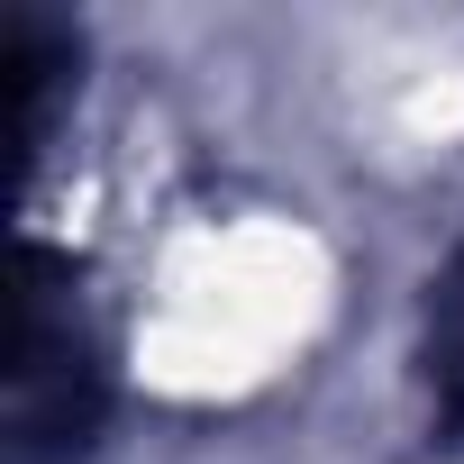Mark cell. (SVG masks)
I'll list each match as a JSON object with an SVG mask.
<instances>
[{"label": "cell", "mask_w": 464, "mask_h": 464, "mask_svg": "<svg viewBox=\"0 0 464 464\" xmlns=\"http://www.w3.org/2000/svg\"><path fill=\"white\" fill-rule=\"evenodd\" d=\"M110 419V337L73 256L19 237L10 256V346H0V455L82 464Z\"/></svg>", "instance_id": "cell-1"}, {"label": "cell", "mask_w": 464, "mask_h": 464, "mask_svg": "<svg viewBox=\"0 0 464 464\" xmlns=\"http://www.w3.org/2000/svg\"><path fill=\"white\" fill-rule=\"evenodd\" d=\"M0 73H10V146H19V164H37L46 137H55V110H64V92H73V73H82L73 19L19 0L10 28H0Z\"/></svg>", "instance_id": "cell-2"}, {"label": "cell", "mask_w": 464, "mask_h": 464, "mask_svg": "<svg viewBox=\"0 0 464 464\" xmlns=\"http://www.w3.org/2000/svg\"><path fill=\"white\" fill-rule=\"evenodd\" d=\"M428 392H437V419L464 437V246H455V265L437 274V310H428Z\"/></svg>", "instance_id": "cell-3"}]
</instances>
